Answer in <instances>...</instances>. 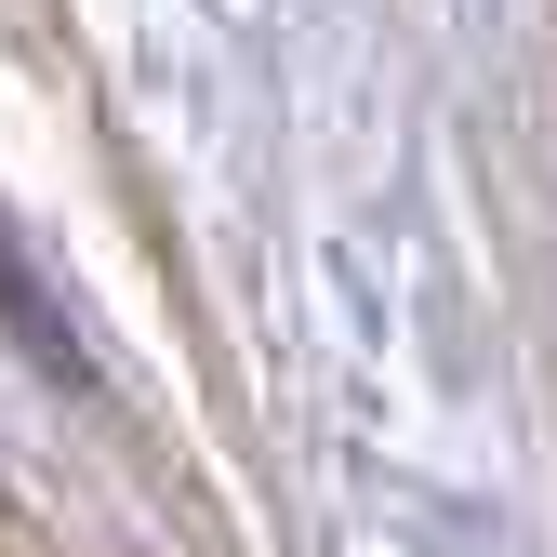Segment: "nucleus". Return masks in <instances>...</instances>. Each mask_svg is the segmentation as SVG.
<instances>
[{
  "label": "nucleus",
  "instance_id": "nucleus-1",
  "mask_svg": "<svg viewBox=\"0 0 557 557\" xmlns=\"http://www.w3.org/2000/svg\"><path fill=\"white\" fill-rule=\"evenodd\" d=\"M0 319H14L40 359H53V385H81V345L53 332V306H40V278H27V252H0Z\"/></svg>",
  "mask_w": 557,
  "mask_h": 557
}]
</instances>
